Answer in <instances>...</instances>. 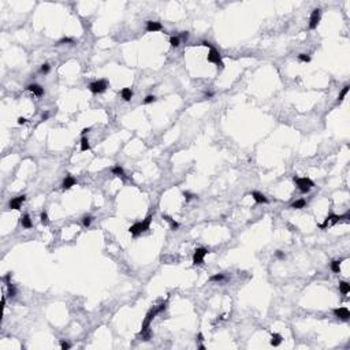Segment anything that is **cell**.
Instances as JSON below:
<instances>
[{
	"mask_svg": "<svg viewBox=\"0 0 350 350\" xmlns=\"http://www.w3.org/2000/svg\"><path fill=\"white\" fill-rule=\"evenodd\" d=\"M306 205V201L304 199H300L297 200V201H294L291 205H290V208H293V209H301V208H304Z\"/></svg>",
	"mask_w": 350,
	"mask_h": 350,
	"instance_id": "d6986e66",
	"label": "cell"
},
{
	"mask_svg": "<svg viewBox=\"0 0 350 350\" xmlns=\"http://www.w3.org/2000/svg\"><path fill=\"white\" fill-rule=\"evenodd\" d=\"M163 30V26L160 22H153V21H146V32H160Z\"/></svg>",
	"mask_w": 350,
	"mask_h": 350,
	"instance_id": "7c38bea8",
	"label": "cell"
},
{
	"mask_svg": "<svg viewBox=\"0 0 350 350\" xmlns=\"http://www.w3.org/2000/svg\"><path fill=\"white\" fill-rule=\"evenodd\" d=\"M252 197H253V200L257 202V204H267L268 202L267 197H265L263 193H259V192H252Z\"/></svg>",
	"mask_w": 350,
	"mask_h": 350,
	"instance_id": "4fadbf2b",
	"label": "cell"
},
{
	"mask_svg": "<svg viewBox=\"0 0 350 350\" xmlns=\"http://www.w3.org/2000/svg\"><path fill=\"white\" fill-rule=\"evenodd\" d=\"M25 123H26V119L22 118V116H19V118H18V124H25Z\"/></svg>",
	"mask_w": 350,
	"mask_h": 350,
	"instance_id": "d590c367",
	"label": "cell"
},
{
	"mask_svg": "<svg viewBox=\"0 0 350 350\" xmlns=\"http://www.w3.org/2000/svg\"><path fill=\"white\" fill-rule=\"evenodd\" d=\"M163 219H164L165 222H168V223H170L171 230H177V229H179V223L174 220V219L171 218V216H168V215H163Z\"/></svg>",
	"mask_w": 350,
	"mask_h": 350,
	"instance_id": "ac0fdd59",
	"label": "cell"
},
{
	"mask_svg": "<svg viewBox=\"0 0 350 350\" xmlns=\"http://www.w3.org/2000/svg\"><path fill=\"white\" fill-rule=\"evenodd\" d=\"M92 219H93L92 216H85V218L82 219L83 226H85V227H89V226H90V224H92Z\"/></svg>",
	"mask_w": 350,
	"mask_h": 350,
	"instance_id": "4dcf8cb0",
	"label": "cell"
},
{
	"mask_svg": "<svg viewBox=\"0 0 350 350\" xmlns=\"http://www.w3.org/2000/svg\"><path fill=\"white\" fill-rule=\"evenodd\" d=\"M201 45H204V47H209V48H212L211 42H208V41H202V42H201Z\"/></svg>",
	"mask_w": 350,
	"mask_h": 350,
	"instance_id": "f35d334b",
	"label": "cell"
},
{
	"mask_svg": "<svg viewBox=\"0 0 350 350\" xmlns=\"http://www.w3.org/2000/svg\"><path fill=\"white\" fill-rule=\"evenodd\" d=\"M108 85H107V81L104 80H99V81H94L89 85V90L94 94H99V93H104L107 90Z\"/></svg>",
	"mask_w": 350,
	"mask_h": 350,
	"instance_id": "5b68a950",
	"label": "cell"
},
{
	"mask_svg": "<svg viewBox=\"0 0 350 350\" xmlns=\"http://www.w3.org/2000/svg\"><path fill=\"white\" fill-rule=\"evenodd\" d=\"M77 185V179H75L73 175H70V174H67L66 178L63 179V183H62V189L63 190H69V189H71L73 186Z\"/></svg>",
	"mask_w": 350,
	"mask_h": 350,
	"instance_id": "9c48e42d",
	"label": "cell"
},
{
	"mask_svg": "<svg viewBox=\"0 0 350 350\" xmlns=\"http://www.w3.org/2000/svg\"><path fill=\"white\" fill-rule=\"evenodd\" d=\"M121 96H122V99H123L124 101H130V100H131V97H133V90H131L130 88L122 89V90H121Z\"/></svg>",
	"mask_w": 350,
	"mask_h": 350,
	"instance_id": "2e32d148",
	"label": "cell"
},
{
	"mask_svg": "<svg viewBox=\"0 0 350 350\" xmlns=\"http://www.w3.org/2000/svg\"><path fill=\"white\" fill-rule=\"evenodd\" d=\"M26 89H28L29 92H32V93L37 97H41L42 94H44V89H42L40 85H37V83H30V85L26 86Z\"/></svg>",
	"mask_w": 350,
	"mask_h": 350,
	"instance_id": "8fae6325",
	"label": "cell"
},
{
	"mask_svg": "<svg viewBox=\"0 0 350 350\" xmlns=\"http://www.w3.org/2000/svg\"><path fill=\"white\" fill-rule=\"evenodd\" d=\"M74 44V39H70V37H63V39H60L58 41V44L56 45H62V44Z\"/></svg>",
	"mask_w": 350,
	"mask_h": 350,
	"instance_id": "83f0119b",
	"label": "cell"
},
{
	"mask_svg": "<svg viewBox=\"0 0 350 350\" xmlns=\"http://www.w3.org/2000/svg\"><path fill=\"white\" fill-rule=\"evenodd\" d=\"M209 253L207 248H197L194 250V254H193V264L194 265H200L204 263V257Z\"/></svg>",
	"mask_w": 350,
	"mask_h": 350,
	"instance_id": "8992f818",
	"label": "cell"
},
{
	"mask_svg": "<svg viewBox=\"0 0 350 350\" xmlns=\"http://www.w3.org/2000/svg\"><path fill=\"white\" fill-rule=\"evenodd\" d=\"M197 341H200V342H202V341H204V335H202L201 332H200L199 335H197Z\"/></svg>",
	"mask_w": 350,
	"mask_h": 350,
	"instance_id": "74e56055",
	"label": "cell"
},
{
	"mask_svg": "<svg viewBox=\"0 0 350 350\" xmlns=\"http://www.w3.org/2000/svg\"><path fill=\"white\" fill-rule=\"evenodd\" d=\"M347 92H349V85H345L343 89L341 90V93H339V96H338V103L343 101V99H345V96L347 94Z\"/></svg>",
	"mask_w": 350,
	"mask_h": 350,
	"instance_id": "cb8c5ba5",
	"label": "cell"
},
{
	"mask_svg": "<svg viewBox=\"0 0 350 350\" xmlns=\"http://www.w3.org/2000/svg\"><path fill=\"white\" fill-rule=\"evenodd\" d=\"M199 349H200V350H205V349H207V347H205L204 345H200V346H199Z\"/></svg>",
	"mask_w": 350,
	"mask_h": 350,
	"instance_id": "7bdbcfd3",
	"label": "cell"
},
{
	"mask_svg": "<svg viewBox=\"0 0 350 350\" xmlns=\"http://www.w3.org/2000/svg\"><path fill=\"white\" fill-rule=\"evenodd\" d=\"M7 287H8V297L14 298L15 295H17V289H15V286L10 283V284H7Z\"/></svg>",
	"mask_w": 350,
	"mask_h": 350,
	"instance_id": "4316f807",
	"label": "cell"
},
{
	"mask_svg": "<svg viewBox=\"0 0 350 350\" xmlns=\"http://www.w3.org/2000/svg\"><path fill=\"white\" fill-rule=\"evenodd\" d=\"M40 220H41V223L44 224V226H48L49 224V219H48V213L45 212H41V215H40Z\"/></svg>",
	"mask_w": 350,
	"mask_h": 350,
	"instance_id": "484cf974",
	"label": "cell"
},
{
	"mask_svg": "<svg viewBox=\"0 0 350 350\" xmlns=\"http://www.w3.org/2000/svg\"><path fill=\"white\" fill-rule=\"evenodd\" d=\"M320 17H321V10L320 8H314L311 14V19H309V29H316L317 25L320 22Z\"/></svg>",
	"mask_w": 350,
	"mask_h": 350,
	"instance_id": "52a82bcc",
	"label": "cell"
},
{
	"mask_svg": "<svg viewBox=\"0 0 350 350\" xmlns=\"http://www.w3.org/2000/svg\"><path fill=\"white\" fill-rule=\"evenodd\" d=\"M26 200V196H18V197H15V199H12L11 201H10V204H8V207L11 208V209H21V207H22V204H23V201Z\"/></svg>",
	"mask_w": 350,
	"mask_h": 350,
	"instance_id": "30bf717a",
	"label": "cell"
},
{
	"mask_svg": "<svg viewBox=\"0 0 350 350\" xmlns=\"http://www.w3.org/2000/svg\"><path fill=\"white\" fill-rule=\"evenodd\" d=\"M88 131H90V127H85V129H82V131H81V134H82V135H85V134H86V133H88Z\"/></svg>",
	"mask_w": 350,
	"mask_h": 350,
	"instance_id": "8d00e7d4",
	"label": "cell"
},
{
	"mask_svg": "<svg viewBox=\"0 0 350 350\" xmlns=\"http://www.w3.org/2000/svg\"><path fill=\"white\" fill-rule=\"evenodd\" d=\"M2 305H6V297H3V300H2Z\"/></svg>",
	"mask_w": 350,
	"mask_h": 350,
	"instance_id": "ee69618b",
	"label": "cell"
},
{
	"mask_svg": "<svg viewBox=\"0 0 350 350\" xmlns=\"http://www.w3.org/2000/svg\"><path fill=\"white\" fill-rule=\"evenodd\" d=\"M48 116H49V114H48V112H45V114H42L41 119H42V121H47V119H48Z\"/></svg>",
	"mask_w": 350,
	"mask_h": 350,
	"instance_id": "ab89813d",
	"label": "cell"
},
{
	"mask_svg": "<svg viewBox=\"0 0 350 350\" xmlns=\"http://www.w3.org/2000/svg\"><path fill=\"white\" fill-rule=\"evenodd\" d=\"M89 149H90V144H89L88 137L82 135V138H81V151L85 152V151H89Z\"/></svg>",
	"mask_w": 350,
	"mask_h": 350,
	"instance_id": "ffe728a7",
	"label": "cell"
},
{
	"mask_svg": "<svg viewBox=\"0 0 350 350\" xmlns=\"http://www.w3.org/2000/svg\"><path fill=\"white\" fill-rule=\"evenodd\" d=\"M152 218H153L152 215H148L142 222H137V223H134L133 226H130L129 233L133 235V237H138L141 233H144V231H146V230H149V227H151Z\"/></svg>",
	"mask_w": 350,
	"mask_h": 350,
	"instance_id": "7a4b0ae2",
	"label": "cell"
},
{
	"mask_svg": "<svg viewBox=\"0 0 350 350\" xmlns=\"http://www.w3.org/2000/svg\"><path fill=\"white\" fill-rule=\"evenodd\" d=\"M207 59H208V62H211V63H215L216 66L220 67V69H223V67H224V63H223V60H222V55L219 53V51L215 49L213 47L209 49V53H208Z\"/></svg>",
	"mask_w": 350,
	"mask_h": 350,
	"instance_id": "277c9868",
	"label": "cell"
},
{
	"mask_svg": "<svg viewBox=\"0 0 350 350\" xmlns=\"http://www.w3.org/2000/svg\"><path fill=\"white\" fill-rule=\"evenodd\" d=\"M332 313H334V316H335V317H338V319L343 320V321H346V320L350 319V312H349V309H347V308H343V306H342V308L334 309Z\"/></svg>",
	"mask_w": 350,
	"mask_h": 350,
	"instance_id": "ba28073f",
	"label": "cell"
},
{
	"mask_svg": "<svg viewBox=\"0 0 350 350\" xmlns=\"http://www.w3.org/2000/svg\"><path fill=\"white\" fill-rule=\"evenodd\" d=\"M298 60L304 62V63H309V62H311V56L306 55V53H300V55H298Z\"/></svg>",
	"mask_w": 350,
	"mask_h": 350,
	"instance_id": "f1b7e54d",
	"label": "cell"
},
{
	"mask_svg": "<svg viewBox=\"0 0 350 350\" xmlns=\"http://www.w3.org/2000/svg\"><path fill=\"white\" fill-rule=\"evenodd\" d=\"M60 347H62L63 350H69L70 347H71V345L67 343V342H64V341H62V342H60Z\"/></svg>",
	"mask_w": 350,
	"mask_h": 350,
	"instance_id": "836d02e7",
	"label": "cell"
},
{
	"mask_svg": "<svg viewBox=\"0 0 350 350\" xmlns=\"http://www.w3.org/2000/svg\"><path fill=\"white\" fill-rule=\"evenodd\" d=\"M112 174L114 175H116V177L122 178V179H126V174H124V170L121 167V165H115V167H112Z\"/></svg>",
	"mask_w": 350,
	"mask_h": 350,
	"instance_id": "9a60e30c",
	"label": "cell"
},
{
	"mask_svg": "<svg viewBox=\"0 0 350 350\" xmlns=\"http://www.w3.org/2000/svg\"><path fill=\"white\" fill-rule=\"evenodd\" d=\"M275 256L278 257V259L283 260L284 257H286V254H284V253H283V252H282V250H276V252H275Z\"/></svg>",
	"mask_w": 350,
	"mask_h": 350,
	"instance_id": "e575fe53",
	"label": "cell"
},
{
	"mask_svg": "<svg viewBox=\"0 0 350 350\" xmlns=\"http://www.w3.org/2000/svg\"><path fill=\"white\" fill-rule=\"evenodd\" d=\"M188 37H189V33H188V32H183V33H182V39H185V40H186Z\"/></svg>",
	"mask_w": 350,
	"mask_h": 350,
	"instance_id": "60d3db41",
	"label": "cell"
},
{
	"mask_svg": "<svg viewBox=\"0 0 350 350\" xmlns=\"http://www.w3.org/2000/svg\"><path fill=\"white\" fill-rule=\"evenodd\" d=\"M170 44L172 45V47H175V48H178L181 45V37H178V36H172L170 39Z\"/></svg>",
	"mask_w": 350,
	"mask_h": 350,
	"instance_id": "d4e9b609",
	"label": "cell"
},
{
	"mask_svg": "<svg viewBox=\"0 0 350 350\" xmlns=\"http://www.w3.org/2000/svg\"><path fill=\"white\" fill-rule=\"evenodd\" d=\"M183 197H185L186 201H190L192 199H194V197H197V196H194V194L189 193V192H183Z\"/></svg>",
	"mask_w": 350,
	"mask_h": 350,
	"instance_id": "d6a6232c",
	"label": "cell"
},
{
	"mask_svg": "<svg viewBox=\"0 0 350 350\" xmlns=\"http://www.w3.org/2000/svg\"><path fill=\"white\" fill-rule=\"evenodd\" d=\"M343 261V260H334V261H331V264H330V268H331V271L332 272H335V274H339L341 272V263Z\"/></svg>",
	"mask_w": 350,
	"mask_h": 350,
	"instance_id": "e0dca14e",
	"label": "cell"
},
{
	"mask_svg": "<svg viewBox=\"0 0 350 350\" xmlns=\"http://www.w3.org/2000/svg\"><path fill=\"white\" fill-rule=\"evenodd\" d=\"M212 96H213L212 92H205V97H212Z\"/></svg>",
	"mask_w": 350,
	"mask_h": 350,
	"instance_id": "b9f144b4",
	"label": "cell"
},
{
	"mask_svg": "<svg viewBox=\"0 0 350 350\" xmlns=\"http://www.w3.org/2000/svg\"><path fill=\"white\" fill-rule=\"evenodd\" d=\"M21 224H22V227H25V229H32V227H33V223H32V220H30L29 213H25V215L21 218Z\"/></svg>",
	"mask_w": 350,
	"mask_h": 350,
	"instance_id": "5bb4252c",
	"label": "cell"
},
{
	"mask_svg": "<svg viewBox=\"0 0 350 350\" xmlns=\"http://www.w3.org/2000/svg\"><path fill=\"white\" fill-rule=\"evenodd\" d=\"M280 343H282L280 334H272V336H271V345H272V346H279Z\"/></svg>",
	"mask_w": 350,
	"mask_h": 350,
	"instance_id": "44dd1931",
	"label": "cell"
},
{
	"mask_svg": "<svg viewBox=\"0 0 350 350\" xmlns=\"http://www.w3.org/2000/svg\"><path fill=\"white\" fill-rule=\"evenodd\" d=\"M293 179H294L295 185H297V188L300 189L301 193H308V192L314 186V182H313L312 179H309V178H298V177H294Z\"/></svg>",
	"mask_w": 350,
	"mask_h": 350,
	"instance_id": "3957f363",
	"label": "cell"
},
{
	"mask_svg": "<svg viewBox=\"0 0 350 350\" xmlns=\"http://www.w3.org/2000/svg\"><path fill=\"white\" fill-rule=\"evenodd\" d=\"M165 308H167V302H163V304H160V305L153 306V308L149 309L148 313L145 314V319H144V321H142V327H141L140 335H142L144 332H146V331L149 330V325H151L152 320H153L159 313H161L163 311H165Z\"/></svg>",
	"mask_w": 350,
	"mask_h": 350,
	"instance_id": "6da1fadb",
	"label": "cell"
},
{
	"mask_svg": "<svg viewBox=\"0 0 350 350\" xmlns=\"http://www.w3.org/2000/svg\"><path fill=\"white\" fill-rule=\"evenodd\" d=\"M339 290L342 294H349L350 293V284L347 282H339Z\"/></svg>",
	"mask_w": 350,
	"mask_h": 350,
	"instance_id": "7402d4cb",
	"label": "cell"
},
{
	"mask_svg": "<svg viewBox=\"0 0 350 350\" xmlns=\"http://www.w3.org/2000/svg\"><path fill=\"white\" fill-rule=\"evenodd\" d=\"M49 70H51V66H49L48 63H44V64L41 66V73H42V74H48V73H49Z\"/></svg>",
	"mask_w": 350,
	"mask_h": 350,
	"instance_id": "1f68e13d",
	"label": "cell"
},
{
	"mask_svg": "<svg viewBox=\"0 0 350 350\" xmlns=\"http://www.w3.org/2000/svg\"><path fill=\"white\" fill-rule=\"evenodd\" d=\"M153 101H156V96H153V94H149V96H146L144 99V104H151Z\"/></svg>",
	"mask_w": 350,
	"mask_h": 350,
	"instance_id": "f546056e",
	"label": "cell"
},
{
	"mask_svg": "<svg viewBox=\"0 0 350 350\" xmlns=\"http://www.w3.org/2000/svg\"><path fill=\"white\" fill-rule=\"evenodd\" d=\"M222 280H226L224 274H216V275H212L209 278V282H222Z\"/></svg>",
	"mask_w": 350,
	"mask_h": 350,
	"instance_id": "603a6c76",
	"label": "cell"
}]
</instances>
